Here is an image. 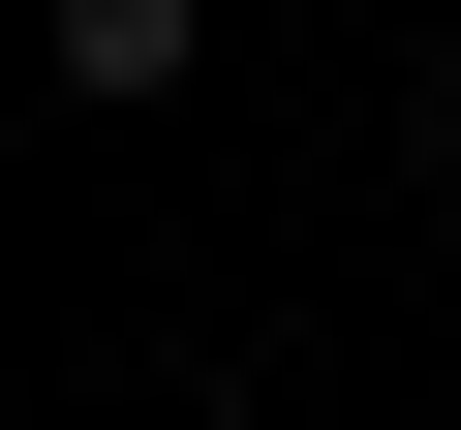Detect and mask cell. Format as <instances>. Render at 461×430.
Instances as JSON below:
<instances>
[{
    "instance_id": "cell-2",
    "label": "cell",
    "mask_w": 461,
    "mask_h": 430,
    "mask_svg": "<svg viewBox=\"0 0 461 430\" xmlns=\"http://www.w3.org/2000/svg\"><path fill=\"white\" fill-rule=\"evenodd\" d=\"M430 154H461V123H430Z\"/></svg>"
},
{
    "instance_id": "cell-1",
    "label": "cell",
    "mask_w": 461,
    "mask_h": 430,
    "mask_svg": "<svg viewBox=\"0 0 461 430\" xmlns=\"http://www.w3.org/2000/svg\"><path fill=\"white\" fill-rule=\"evenodd\" d=\"M32 31H62V93H185V62H215V0H32Z\"/></svg>"
}]
</instances>
